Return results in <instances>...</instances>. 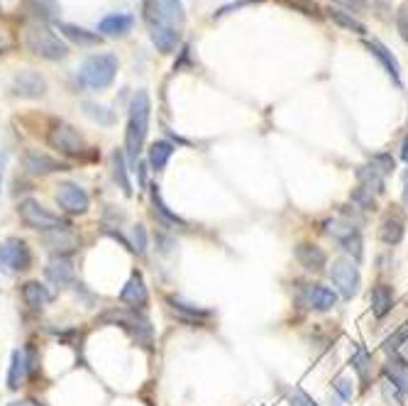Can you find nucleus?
Listing matches in <instances>:
<instances>
[{
    "mask_svg": "<svg viewBox=\"0 0 408 406\" xmlns=\"http://www.w3.org/2000/svg\"><path fill=\"white\" fill-rule=\"evenodd\" d=\"M152 118V98L147 91H137L128 106V128H125V157H128L130 172L137 167L140 155L145 152L147 135H150Z\"/></svg>",
    "mask_w": 408,
    "mask_h": 406,
    "instance_id": "1",
    "label": "nucleus"
},
{
    "mask_svg": "<svg viewBox=\"0 0 408 406\" xmlns=\"http://www.w3.org/2000/svg\"><path fill=\"white\" fill-rule=\"evenodd\" d=\"M98 323H113V326H120L123 331H128V336L135 340L140 348L150 350L154 345V326H152L150 316H147L145 311L110 309L98 318Z\"/></svg>",
    "mask_w": 408,
    "mask_h": 406,
    "instance_id": "2",
    "label": "nucleus"
},
{
    "mask_svg": "<svg viewBox=\"0 0 408 406\" xmlns=\"http://www.w3.org/2000/svg\"><path fill=\"white\" fill-rule=\"evenodd\" d=\"M118 67L120 62L115 54H93V57H88L86 62L81 64L79 84L91 91H106L115 81Z\"/></svg>",
    "mask_w": 408,
    "mask_h": 406,
    "instance_id": "3",
    "label": "nucleus"
},
{
    "mask_svg": "<svg viewBox=\"0 0 408 406\" xmlns=\"http://www.w3.org/2000/svg\"><path fill=\"white\" fill-rule=\"evenodd\" d=\"M25 47L30 49L35 57L47 59V62H59V59H64L66 54H69V47H66L49 27H44L40 23L30 25L25 30Z\"/></svg>",
    "mask_w": 408,
    "mask_h": 406,
    "instance_id": "4",
    "label": "nucleus"
},
{
    "mask_svg": "<svg viewBox=\"0 0 408 406\" xmlns=\"http://www.w3.org/2000/svg\"><path fill=\"white\" fill-rule=\"evenodd\" d=\"M18 216L22 221V226L37 230V233H49V230H59V228H74L69 221L59 218L57 213H52L49 208H44L37 199H25L18 203Z\"/></svg>",
    "mask_w": 408,
    "mask_h": 406,
    "instance_id": "5",
    "label": "nucleus"
},
{
    "mask_svg": "<svg viewBox=\"0 0 408 406\" xmlns=\"http://www.w3.org/2000/svg\"><path fill=\"white\" fill-rule=\"evenodd\" d=\"M32 262H35L32 250L22 238L10 235V238H5L3 243H0V272L3 274H8V277L25 274L32 270Z\"/></svg>",
    "mask_w": 408,
    "mask_h": 406,
    "instance_id": "6",
    "label": "nucleus"
},
{
    "mask_svg": "<svg viewBox=\"0 0 408 406\" xmlns=\"http://www.w3.org/2000/svg\"><path fill=\"white\" fill-rule=\"evenodd\" d=\"M142 18L150 30L159 25L179 27L186 20V10L181 0H142Z\"/></svg>",
    "mask_w": 408,
    "mask_h": 406,
    "instance_id": "7",
    "label": "nucleus"
},
{
    "mask_svg": "<svg viewBox=\"0 0 408 406\" xmlns=\"http://www.w3.org/2000/svg\"><path fill=\"white\" fill-rule=\"evenodd\" d=\"M47 142L52 150H57L59 155H64V157H81L86 150L84 135H81L74 125L62 123V120L52 125V130H49V135H47Z\"/></svg>",
    "mask_w": 408,
    "mask_h": 406,
    "instance_id": "8",
    "label": "nucleus"
},
{
    "mask_svg": "<svg viewBox=\"0 0 408 406\" xmlns=\"http://www.w3.org/2000/svg\"><path fill=\"white\" fill-rule=\"evenodd\" d=\"M54 201L64 213H71V216H84L91 208V196L76 181H62L54 191Z\"/></svg>",
    "mask_w": 408,
    "mask_h": 406,
    "instance_id": "9",
    "label": "nucleus"
},
{
    "mask_svg": "<svg viewBox=\"0 0 408 406\" xmlns=\"http://www.w3.org/2000/svg\"><path fill=\"white\" fill-rule=\"evenodd\" d=\"M330 279H333L335 289L343 294V299H352V296L360 292V284H362L360 270H357L355 262L347 260V257L333 260V265H330Z\"/></svg>",
    "mask_w": 408,
    "mask_h": 406,
    "instance_id": "10",
    "label": "nucleus"
},
{
    "mask_svg": "<svg viewBox=\"0 0 408 406\" xmlns=\"http://www.w3.org/2000/svg\"><path fill=\"white\" fill-rule=\"evenodd\" d=\"M296 304L301 309H313V311H330L338 304V294L333 289L323 287V284H301L296 292Z\"/></svg>",
    "mask_w": 408,
    "mask_h": 406,
    "instance_id": "11",
    "label": "nucleus"
},
{
    "mask_svg": "<svg viewBox=\"0 0 408 406\" xmlns=\"http://www.w3.org/2000/svg\"><path fill=\"white\" fill-rule=\"evenodd\" d=\"M167 306L181 323H189V326H203V323H208L215 316L213 309L191 304V301H186L184 296H179V294H169Z\"/></svg>",
    "mask_w": 408,
    "mask_h": 406,
    "instance_id": "12",
    "label": "nucleus"
},
{
    "mask_svg": "<svg viewBox=\"0 0 408 406\" xmlns=\"http://www.w3.org/2000/svg\"><path fill=\"white\" fill-rule=\"evenodd\" d=\"M118 299H120V304H125V309L145 311L147 314V309H150V289H147L142 272L130 274V279L125 282V287L120 289Z\"/></svg>",
    "mask_w": 408,
    "mask_h": 406,
    "instance_id": "13",
    "label": "nucleus"
},
{
    "mask_svg": "<svg viewBox=\"0 0 408 406\" xmlns=\"http://www.w3.org/2000/svg\"><path fill=\"white\" fill-rule=\"evenodd\" d=\"M10 91L18 98L35 101V98H42L44 93H47V81H44V76L37 74V71H20V74L13 76Z\"/></svg>",
    "mask_w": 408,
    "mask_h": 406,
    "instance_id": "14",
    "label": "nucleus"
},
{
    "mask_svg": "<svg viewBox=\"0 0 408 406\" xmlns=\"http://www.w3.org/2000/svg\"><path fill=\"white\" fill-rule=\"evenodd\" d=\"M42 245L47 248L52 255H66L71 257L76 250H79L81 240L79 235L74 233V228H59V230H49V233L40 235Z\"/></svg>",
    "mask_w": 408,
    "mask_h": 406,
    "instance_id": "15",
    "label": "nucleus"
},
{
    "mask_svg": "<svg viewBox=\"0 0 408 406\" xmlns=\"http://www.w3.org/2000/svg\"><path fill=\"white\" fill-rule=\"evenodd\" d=\"M44 279L54 289H69L74 284V260L66 255H52L44 267Z\"/></svg>",
    "mask_w": 408,
    "mask_h": 406,
    "instance_id": "16",
    "label": "nucleus"
},
{
    "mask_svg": "<svg viewBox=\"0 0 408 406\" xmlns=\"http://www.w3.org/2000/svg\"><path fill=\"white\" fill-rule=\"evenodd\" d=\"M147 194H150V203H152V216L162 223L164 228L174 230V228H186V221L179 216L176 211L167 206V201L162 199V191H159V184H150L147 186Z\"/></svg>",
    "mask_w": 408,
    "mask_h": 406,
    "instance_id": "17",
    "label": "nucleus"
},
{
    "mask_svg": "<svg viewBox=\"0 0 408 406\" xmlns=\"http://www.w3.org/2000/svg\"><path fill=\"white\" fill-rule=\"evenodd\" d=\"M25 169L32 174V177H47V174L69 172V164L44 155V152H40V150H27L25 152Z\"/></svg>",
    "mask_w": 408,
    "mask_h": 406,
    "instance_id": "18",
    "label": "nucleus"
},
{
    "mask_svg": "<svg viewBox=\"0 0 408 406\" xmlns=\"http://www.w3.org/2000/svg\"><path fill=\"white\" fill-rule=\"evenodd\" d=\"M20 294H22V301H25V306L32 311V314H40L44 306H47L49 301L54 299V294L49 292V289L44 287L42 282H37V279H30V282L22 284Z\"/></svg>",
    "mask_w": 408,
    "mask_h": 406,
    "instance_id": "19",
    "label": "nucleus"
},
{
    "mask_svg": "<svg viewBox=\"0 0 408 406\" xmlns=\"http://www.w3.org/2000/svg\"><path fill=\"white\" fill-rule=\"evenodd\" d=\"M296 260H299V265L303 270L308 272H323L325 262H328V255L323 252V248H318V245H311V243H301L296 245Z\"/></svg>",
    "mask_w": 408,
    "mask_h": 406,
    "instance_id": "20",
    "label": "nucleus"
},
{
    "mask_svg": "<svg viewBox=\"0 0 408 406\" xmlns=\"http://www.w3.org/2000/svg\"><path fill=\"white\" fill-rule=\"evenodd\" d=\"M110 172H113V181L120 186L125 196H132V181H130V164L128 157H125V150H113L110 155Z\"/></svg>",
    "mask_w": 408,
    "mask_h": 406,
    "instance_id": "21",
    "label": "nucleus"
},
{
    "mask_svg": "<svg viewBox=\"0 0 408 406\" xmlns=\"http://www.w3.org/2000/svg\"><path fill=\"white\" fill-rule=\"evenodd\" d=\"M135 25V18L128 13H113L106 15V18L98 23V32L101 37H125Z\"/></svg>",
    "mask_w": 408,
    "mask_h": 406,
    "instance_id": "22",
    "label": "nucleus"
},
{
    "mask_svg": "<svg viewBox=\"0 0 408 406\" xmlns=\"http://www.w3.org/2000/svg\"><path fill=\"white\" fill-rule=\"evenodd\" d=\"M174 152H176V145L174 142H169V140H157V142H152L150 147H147V164L154 169V172H164L167 169V164H169V159L174 157Z\"/></svg>",
    "mask_w": 408,
    "mask_h": 406,
    "instance_id": "23",
    "label": "nucleus"
},
{
    "mask_svg": "<svg viewBox=\"0 0 408 406\" xmlns=\"http://www.w3.org/2000/svg\"><path fill=\"white\" fill-rule=\"evenodd\" d=\"M150 40L152 45L157 47V52L162 54H172L181 42V35L176 27H169V25H159V27H152L150 30Z\"/></svg>",
    "mask_w": 408,
    "mask_h": 406,
    "instance_id": "24",
    "label": "nucleus"
},
{
    "mask_svg": "<svg viewBox=\"0 0 408 406\" xmlns=\"http://www.w3.org/2000/svg\"><path fill=\"white\" fill-rule=\"evenodd\" d=\"M384 377H387V382L394 384V387L406 397L408 394V365H406V360H401L399 355H391V358L387 360V365H384Z\"/></svg>",
    "mask_w": 408,
    "mask_h": 406,
    "instance_id": "25",
    "label": "nucleus"
},
{
    "mask_svg": "<svg viewBox=\"0 0 408 406\" xmlns=\"http://www.w3.org/2000/svg\"><path fill=\"white\" fill-rule=\"evenodd\" d=\"M59 32L66 37L69 42L79 47H96L101 45V35L98 32H91L86 27H79V25H71V23H59Z\"/></svg>",
    "mask_w": 408,
    "mask_h": 406,
    "instance_id": "26",
    "label": "nucleus"
},
{
    "mask_svg": "<svg viewBox=\"0 0 408 406\" xmlns=\"http://www.w3.org/2000/svg\"><path fill=\"white\" fill-rule=\"evenodd\" d=\"M367 49L369 52L374 54V57L379 59V62H382V67L387 69V74L391 76V79L396 81V84L401 86V64H399V59L394 57V54L389 52L387 47L382 45V42L379 40H372V42H367Z\"/></svg>",
    "mask_w": 408,
    "mask_h": 406,
    "instance_id": "27",
    "label": "nucleus"
},
{
    "mask_svg": "<svg viewBox=\"0 0 408 406\" xmlns=\"http://www.w3.org/2000/svg\"><path fill=\"white\" fill-rule=\"evenodd\" d=\"M404 233H406V223L404 218L396 216V213H389L382 221V226H379V240L387 245H399L401 240H404Z\"/></svg>",
    "mask_w": 408,
    "mask_h": 406,
    "instance_id": "28",
    "label": "nucleus"
},
{
    "mask_svg": "<svg viewBox=\"0 0 408 406\" xmlns=\"http://www.w3.org/2000/svg\"><path fill=\"white\" fill-rule=\"evenodd\" d=\"M25 380H27V372H25V360H22V350H13L8 362V375H5L8 392H20Z\"/></svg>",
    "mask_w": 408,
    "mask_h": 406,
    "instance_id": "29",
    "label": "nucleus"
},
{
    "mask_svg": "<svg viewBox=\"0 0 408 406\" xmlns=\"http://www.w3.org/2000/svg\"><path fill=\"white\" fill-rule=\"evenodd\" d=\"M394 309V289L389 284H377L372 289V314L377 318H384Z\"/></svg>",
    "mask_w": 408,
    "mask_h": 406,
    "instance_id": "30",
    "label": "nucleus"
},
{
    "mask_svg": "<svg viewBox=\"0 0 408 406\" xmlns=\"http://www.w3.org/2000/svg\"><path fill=\"white\" fill-rule=\"evenodd\" d=\"M355 177H357V181H360V186H365L367 191H374V194H384V191H387L384 177L372 167V164H367V167H357Z\"/></svg>",
    "mask_w": 408,
    "mask_h": 406,
    "instance_id": "31",
    "label": "nucleus"
},
{
    "mask_svg": "<svg viewBox=\"0 0 408 406\" xmlns=\"http://www.w3.org/2000/svg\"><path fill=\"white\" fill-rule=\"evenodd\" d=\"M350 365H352V370L360 375L362 387H369V380H372V355H369L362 345L355 348V355L350 358Z\"/></svg>",
    "mask_w": 408,
    "mask_h": 406,
    "instance_id": "32",
    "label": "nucleus"
},
{
    "mask_svg": "<svg viewBox=\"0 0 408 406\" xmlns=\"http://www.w3.org/2000/svg\"><path fill=\"white\" fill-rule=\"evenodd\" d=\"M328 15H330V20H333L335 25L343 27V30L355 32V35H367L365 23H360V20H357V18H352V15H350V13H345V10H340V8H330V10H328Z\"/></svg>",
    "mask_w": 408,
    "mask_h": 406,
    "instance_id": "33",
    "label": "nucleus"
},
{
    "mask_svg": "<svg viewBox=\"0 0 408 406\" xmlns=\"http://www.w3.org/2000/svg\"><path fill=\"white\" fill-rule=\"evenodd\" d=\"M22 360H25V372H27V380L35 382L42 372L40 365V350H37L35 343H27L25 350H22Z\"/></svg>",
    "mask_w": 408,
    "mask_h": 406,
    "instance_id": "34",
    "label": "nucleus"
},
{
    "mask_svg": "<svg viewBox=\"0 0 408 406\" xmlns=\"http://www.w3.org/2000/svg\"><path fill=\"white\" fill-rule=\"evenodd\" d=\"M81 108H84V113L91 120H96V123H101V125H113L115 123V113L110 111L108 106H101V103H96V101H84V103H81Z\"/></svg>",
    "mask_w": 408,
    "mask_h": 406,
    "instance_id": "35",
    "label": "nucleus"
},
{
    "mask_svg": "<svg viewBox=\"0 0 408 406\" xmlns=\"http://www.w3.org/2000/svg\"><path fill=\"white\" fill-rule=\"evenodd\" d=\"M130 248L135 252L137 257H145L147 255V248H150V233L142 223H135L130 228Z\"/></svg>",
    "mask_w": 408,
    "mask_h": 406,
    "instance_id": "36",
    "label": "nucleus"
},
{
    "mask_svg": "<svg viewBox=\"0 0 408 406\" xmlns=\"http://www.w3.org/2000/svg\"><path fill=\"white\" fill-rule=\"evenodd\" d=\"M176 248H179V243H176L172 233H167V230H157V233H154V252H157V255L169 257L174 255Z\"/></svg>",
    "mask_w": 408,
    "mask_h": 406,
    "instance_id": "37",
    "label": "nucleus"
},
{
    "mask_svg": "<svg viewBox=\"0 0 408 406\" xmlns=\"http://www.w3.org/2000/svg\"><path fill=\"white\" fill-rule=\"evenodd\" d=\"M30 13L40 20H52L59 13L57 0H30Z\"/></svg>",
    "mask_w": 408,
    "mask_h": 406,
    "instance_id": "38",
    "label": "nucleus"
},
{
    "mask_svg": "<svg viewBox=\"0 0 408 406\" xmlns=\"http://www.w3.org/2000/svg\"><path fill=\"white\" fill-rule=\"evenodd\" d=\"M352 206H357L360 211H377V199L372 196V191H367L365 186H357L350 194Z\"/></svg>",
    "mask_w": 408,
    "mask_h": 406,
    "instance_id": "39",
    "label": "nucleus"
},
{
    "mask_svg": "<svg viewBox=\"0 0 408 406\" xmlns=\"http://www.w3.org/2000/svg\"><path fill=\"white\" fill-rule=\"evenodd\" d=\"M69 289H71V294H74V299L81 301L86 309H93V306L98 304V294L91 292V289H88L84 282H76V279H74V284H71Z\"/></svg>",
    "mask_w": 408,
    "mask_h": 406,
    "instance_id": "40",
    "label": "nucleus"
},
{
    "mask_svg": "<svg viewBox=\"0 0 408 406\" xmlns=\"http://www.w3.org/2000/svg\"><path fill=\"white\" fill-rule=\"evenodd\" d=\"M369 164H372V167L377 169L382 177H389V174H394V169H396V162H394V157H391L389 152L372 155V157H369Z\"/></svg>",
    "mask_w": 408,
    "mask_h": 406,
    "instance_id": "41",
    "label": "nucleus"
},
{
    "mask_svg": "<svg viewBox=\"0 0 408 406\" xmlns=\"http://www.w3.org/2000/svg\"><path fill=\"white\" fill-rule=\"evenodd\" d=\"M333 389L345 399V402H352V397H355V387H352V382L347 380V377H338V380L333 382Z\"/></svg>",
    "mask_w": 408,
    "mask_h": 406,
    "instance_id": "42",
    "label": "nucleus"
},
{
    "mask_svg": "<svg viewBox=\"0 0 408 406\" xmlns=\"http://www.w3.org/2000/svg\"><path fill=\"white\" fill-rule=\"evenodd\" d=\"M396 27H399L401 37H404V42H408V3L401 5L399 13H396Z\"/></svg>",
    "mask_w": 408,
    "mask_h": 406,
    "instance_id": "43",
    "label": "nucleus"
},
{
    "mask_svg": "<svg viewBox=\"0 0 408 406\" xmlns=\"http://www.w3.org/2000/svg\"><path fill=\"white\" fill-rule=\"evenodd\" d=\"M147 167H150V164H147V159H140V162H137V167L132 169V174H137V181H140L142 191H147V186H150V179H147Z\"/></svg>",
    "mask_w": 408,
    "mask_h": 406,
    "instance_id": "44",
    "label": "nucleus"
},
{
    "mask_svg": "<svg viewBox=\"0 0 408 406\" xmlns=\"http://www.w3.org/2000/svg\"><path fill=\"white\" fill-rule=\"evenodd\" d=\"M289 402H291V406H318L308 394H303L301 389H294V392L289 394Z\"/></svg>",
    "mask_w": 408,
    "mask_h": 406,
    "instance_id": "45",
    "label": "nucleus"
},
{
    "mask_svg": "<svg viewBox=\"0 0 408 406\" xmlns=\"http://www.w3.org/2000/svg\"><path fill=\"white\" fill-rule=\"evenodd\" d=\"M340 213H343V216L347 218V223H350V226H355V223L362 221L360 208H357V206H340Z\"/></svg>",
    "mask_w": 408,
    "mask_h": 406,
    "instance_id": "46",
    "label": "nucleus"
},
{
    "mask_svg": "<svg viewBox=\"0 0 408 406\" xmlns=\"http://www.w3.org/2000/svg\"><path fill=\"white\" fill-rule=\"evenodd\" d=\"M335 3L345 5V8H350V10H362L369 3V0H335Z\"/></svg>",
    "mask_w": 408,
    "mask_h": 406,
    "instance_id": "47",
    "label": "nucleus"
},
{
    "mask_svg": "<svg viewBox=\"0 0 408 406\" xmlns=\"http://www.w3.org/2000/svg\"><path fill=\"white\" fill-rule=\"evenodd\" d=\"M401 159L408 164V135L404 137V145H401Z\"/></svg>",
    "mask_w": 408,
    "mask_h": 406,
    "instance_id": "48",
    "label": "nucleus"
},
{
    "mask_svg": "<svg viewBox=\"0 0 408 406\" xmlns=\"http://www.w3.org/2000/svg\"><path fill=\"white\" fill-rule=\"evenodd\" d=\"M5 167H8V152L0 150V172H3Z\"/></svg>",
    "mask_w": 408,
    "mask_h": 406,
    "instance_id": "49",
    "label": "nucleus"
},
{
    "mask_svg": "<svg viewBox=\"0 0 408 406\" xmlns=\"http://www.w3.org/2000/svg\"><path fill=\"white\" fill-rule=\"evenodd\" d=\"M404 203L408 206V174L404 177Z\"/></svg>",
    "mask_w": 408,
    "mask_h": 406,
    "instance_id": "50",
    "label": "nucleus"
},
{
    "mask_svg": "<svg viewBox=\"0 0 408 406\" xmlns=\"http://www.w3.org/2000/svg\"><path fill=\"white\" fill-rule=\"evenodd\" d=\"M25 406H47V404H44V402H37V399H27Z\"/></svg>",
    "mask_w": 408,
    "mask_h": 406,
    "instance_id": "51",
    "label": "nucleus"
},
{
    "mask_svg": "<svg viewBox=\"0 0 408 406\" xmlns=\"http://www.w3.org/2000/svg\"><path fill=\"white\" fill-rule=\"evenodd\" d=\"M5 406H25V404H20V402H10V404H5Z\"/></svg>",
    "mask_w": 408,
    "mask_h": 406,
    "instance_id": "52",
    "label": "nucleus"
},
{
    "mask_svg": "<svg viewBox=\"0 0 408 406\" xmlns=\"http://www.w3.org/2000/svg\"><path fill=\"white\" fill-rule=\"evenodd\" d=\"M0 189H3V181H0Z\"/></svg>",
    "mask_w": 408,
    "mask_h": 406,
    "instance_id": "53",
    "label": "nucleus"
}]
</instances>
